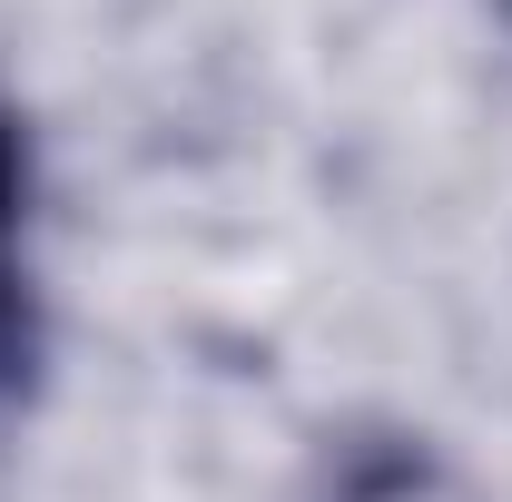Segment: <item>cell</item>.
Returning a JSON list of instances; mask_svg holds the SVG:
<instances>
[{
    "label": "cell",
    "mask_w": 512,
    "mask_h": 502,
    "mask_svg": "<svg viewBox=\"0 0 512 502\" xmlns=\"http://www.w3.org/2000/svg\"><path fill=\"white\" fill-rule=\"evenodd\" d=\"M20 217H30V138L0 109V384L40 365V315H30V276H20Z\"/></svg>",
    "instance_id": "1"
},
{
    "label": "cell",
    "mask_w": 512,
    "mask_h": 502,
    "mask_svg": "<svg viewBox=\"0 0 512 502\" xmlns=\"http://www.w3.org/2000/svg\"><path fill=\"white\" fill-rule=\"evenodd\" d=\"M335 502H463V493H453V473L434 463V453H414V443H384V453L335 463Z\"/></svg>",
    "instance_id": "2"
}]
</instances>
